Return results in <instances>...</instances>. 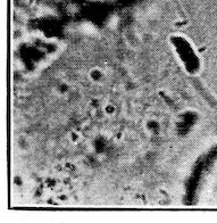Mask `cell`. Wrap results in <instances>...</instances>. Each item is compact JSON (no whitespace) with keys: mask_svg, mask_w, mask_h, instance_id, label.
<instances>
[{"mask_svg":"<svg viewBox=\"0 0 217 223\" xmlns=\"http://www.w3.org/2000/svg\"><path fill=\"white\" fill-rule=\"evenodd\" d=\"M173 46L178 58L181 59L189 73H196L200 69V58L196 49L190 42L182 38H178L173 41Z\"/></svg>","mask_w":217,"mask_h":223,"instance_id":"obj_1","label":"cell"}]
</instances>
